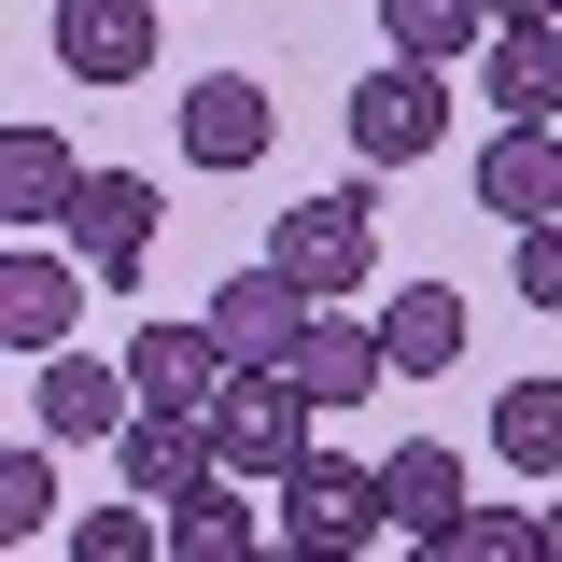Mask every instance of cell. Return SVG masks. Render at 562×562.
Masks as SVG:
<instances>
[{
    "mask_svg": "<svg viewBox=\"0 0 562 562\" xmlns=\"http://www.w3.org/2000/svg\"><path fill=\"white\" fill-rule=\"evenodd\" d=\"M310 422H324V394L295 380V366H239L225 394H211V436H225V479L281 492L295 464H310Z\"/></svg>",
    "mask_w": 562,
    "mask_h": 562,
    "instance_id": "obj_1",
    "label": "cell"
},
{
    "mask_svg": "<svg viewBox=\"0 0 562 562\" xmlns=\"http://www.w3.org/2000/svg\"><path fill=\"white\" fill-rule=\"evenodd\" d=\"M268 254L310 281V295H366V281H380V169H351V183H324V198H295V211L268 225Z\"/></svg>",
    "mask_w": 562,
    "mask_h": 562,
    "instance_id": "obj_2",
    "label": "cell"
},
{
    "mask_svg": "<svg viewBox=\"0 0 562 562\" xmlns=\"http://www.w3.org/2000/svg\"><path fill=\"white\" fill-rule=\"evenodd\" d=\"M338 127H351V169H422V155L450 140V70L436 57H380L338 99Z\"/></svg>",
    "mask_w": 562,
    "mask_h": 562,
    "instance_id": "obj_3",
    "label": "cell"
},
{
    "mask_svg": "<svg viewBox=\"0 0 562 562\" xmlns=\"http://www.w3.org/2000/svg\"><path fill=\"white\" fill-rule=\"evenodd\" d=\"M268 506H281V549H310V562L380 549V535H394V506H380V464H338V450H310V464H295Z\"/></svg>",
    "mask_w": 562,
    "mask_h": 562,
    "instance_id": "obj_4",
    "label": "cell"
},
{
    "mask_svg": "<svg viewBox=\"0 0 562 562\" xmlns=\"http://www.w3.org/2000/svg\"><path fill=\"white\" fill-rule=\"evenodd\" d=\"M169 140H183V169H268L281 155V99L254 70H198L183 113H169Z\"/></svg>",
    "mask_w": 562,
    "mask_h": 562,
    "instance_id": "obj_5",
    "label": "cell"
},
{
    "mask_svg": "<svg viewBox=\"0 0 562 562\" xmlns=\"http://www.w3.org/2000/svg\"><path fill=\"white\" fill-rule=\"evenodd\" d=\"M464 70H479L492 127H562V14H492V43Z\"/></svg>",
    "mask_w": 562,
    "mask_h": 562,
    "instance_id": "obj_6",
    "label": "cell"
},
{
    "mask_svg": "<svg viewBox=\"0 0 562 562\" xmlns=\"http://www.w3.org/2000/svg\"><path fill=\"white\" fill-rule=\"evenodd\" d=\"M29 422H43V436H57V450H85V436H127L140 422V380L127 366H99V351H43V366H29Z\"/></svg>",
    "mask_w": 562,
    "mask_h": 562,
    "instance_id": "obj_7",
    "label": "cell"
},
{
    "mask_svg": "<svg viewBox=\"0 0 562 562\" xmlns=\"http://www.w3.org/2000/svg\"><path fill=\"white\" fill-rule=\"evenodd\" d=\"M85 295H99V268H85V254L14 239V254H0V351H29V366H43V351L70 338V310H85Z\"/></svg>",
    "mask_w": 562,
    "mask_h": 562,
    "instance_id": "obj_8",
    "label": "cell"
},
{
    "mask_svg": "<svg viewBox=\"0 0 562 562\" xmlns=\"http://www.w3.org/2000/svg\"><path fill=\"white\" fill-rule=\"evenodd\" d=\"M155 211H169V198H155V169H85V198H70L57 239H70L99 281H140V254H155Z\"/></svg>",
    "mask_w": 562,
    "mask_h": 562,
    "instance_id": "obj_9",
    "label": "cell"
},
{
    "mask_svg": "<svg viewBox=\"0 0 562 562\" xmlns=\"http://www.w3.org/2000/svg\"><path fill=\"white\" fill-rule=\"evenodd\" d=\"M310 310H324V295H310V281H295V268L268 254V268H239L225 295H211V338L239 351V366H295V338H310Z\"/></svg>",
    "mask_w": 562,
    "mask_h": 562,
    "instance_id": "obj_10",
    "label": "cell"
},
{
    "mask_svg": "<svg viewBox=\"0 0 562 562\" xmlns=\"http://www.w3.org/2000/svg\"><path fill=\"white\" fill-rule=\"evenodd\" d=\"M57 57L70 85H140L169 57V29H155V0H57Z\"/></svg>",
    "mask_w": 562,
    "mask_h": 562,
    "instance_id": "obj_11",
    "label": "cell"
},
{
    "mask_svg": "<svg viewBox=\"0 0 562 562\" xmlns=\"http://www.w3.org/2000/svg\"><path fill=\"white\" fill-rule=\"evenodd\" d=\"M127 380H140V408H211V394L239 380V351L211 338V310H198V324H169V310H155V324L127 338Z\"/></svg>",
    "mask_w": 562,
    "mask_h": 562,
    "instance_id": "obj_12",
    "label": "cell"
},
{
    "mask_svg": "<svg viewBox=\"0 0 562 562\" xmlns=\"http://www.w3.org/2000/svg\"><path fill=\"white\" fill-rule=\"evenodd\" d=\"M113 464H127V492L183 506L198 479H225V436H211V408H140L127 436H113Z\"/></svg>",
    "mask_w": 562,
    "mask_h": 562,
    "instance_id": "obj_13",
    "label": "cell"
},
{
    "mask_svg": "<svg viewBox=\"0 0 562 562\" xmlns=\"http://www.w3.org/2000/svg\"><path fill=\"white\" fill-rule=\"evenodd\" d=\"M464 183H479V211L506 225V239H520V225H549V211H562V127H492Z\"/></svg>",
    "mask_w": 562,
    "mask_h": 562,
    "instance_id": "obj_14",
    "label": "cell"
},
{
    "mask_svg": "<svg viewBox=\"0 0 562 562\" xmlns=\"http://www.w3.org/2000/svg\"><path fill=\"white\" fill-rule=\"evenodd\" d=\"M295 380H310L324 408H366V394L394 380V351H380V310H338V295H324V310H310V338H295Z\"/></svg>",
    "mask_w": 562,
    "mask_h": 562,
    "instance_id": "obj_15",
    "label": "cell"
},
{
    "mask_svg": "<svg viewBox=\"0 0 562 562\" xmlns=\"http://www.w3.org/2000/svg\"><path fill=\"white\" fill-rule=\"evenodd\" d=\"M70 198H85V155L57 127H0V211H14V239L70 225Z\"/></svg>",
    "mask_w": 562,
    "mask_h": 562,
    "instance_id": "obj_16",
    "label": "cell"
},
{
    "mask_svg": "<svg viewBox=\"0 0 562 562\" xmlns=\"http://www.w3.org/2000/svg\"><path fill=\"white\" fill-rule=\"evenodd\" d=\"M380 351H394V380H450L464 366V295L450 281H394L380 295Z\"/></svg>",
    "mask_w": 562,
    "mask_h": 562,
    "instance_id": "obj_17",
    "label": "cell"
},
{
    "mask_svg": "<svg viewBox=\"0 0 562 562\" xmlns=\"http://www.w3.org/2000/svg\"><path fill=\"white\" fill-rule=\"evenodd\" d=\"M380 506H394V535H408V549H436V535L464 520V450H436V436L380 450Z\"/></svg>",
    "mask_w": 562,
    "mask_h": 562,
    "instance_id": "obj_18",
    "label": "cell"
},
{
    "mask_svg": "<svg viewBox=\"0 0 562 562\" xmlns=\"http://www.w3.org/2000/svg\"><path fill=\"white\" fill-rule=\"evenodd\" d=\"M268 549V520H254V479H198L169 506V562H254Z\"/></svg>",
    "mask_w": 562,
    "mask_h": 562,
    "instance_id": "obj_19",
    "label": "cell"
},
{
    "mask_svg": "<svg viewBox=\"0 0 562 562\" xmlns=\"http://www.w3.org/2000/svg\"><path fill=\"white\" fill-rule=\"evenodd\" d=\"M492 464L506 479H562V380H506L492 394Z\"/></svg>",
    "mask_w": 562,
    "mask_h": 562,
    "instance_id": "obj_20",
    "label": "cell"
},
{
    "mask_svg": "<svg viewBox=\"0 0 562 562\" xmlns=\"http://www.w3.org/2000/svg\"><path fill=\"white\" fill-rule=\"evenodd\" d=\"M380 43L394 57H436V70H464L492 43V0H380Z\"/></svg>",
    "mask_w": 562,
    "mask_h": 562,
    "instance_id": "obj_21",
    "label": "cell"
},
{
    "mask_svg": "<svg viewBox=\"0 0 562 562\" xmlns=\"http://www.w3.org/2000/svg\"><path fill=\"white\" fill-rule=\"evenodd\" d=\"M43 535H70L57 520V436H14L0 450V549H43Z\"/></svg>",
    "mask_w": 562,
    "mask_h": 562,
    "instance_id": "obj_22",
    "label": "cell"
},
{
    "mask_svg": "<svg viewBox=\"0 0 562 562\" xmlns=\"http://www.w3.org/2000/svg\"><path fill=\"white\" fill-rule=\"evenodd\" d=\"M70 549H85V562H169V506H155V492L85 506V520H70Z\"/></svg>",
    "mask_w": 562,
    "mask_h": 562,
    "instance_id": "obj_23",
    "label": "cell"
},
{
    "mask_svg": "<svg viewBox=\"0 0 562 562\" xmlns=\"http://www.w3.org/2000/svg\"><path fill=\"white\" fill-rule=\"evenodd\" d=\"M535 549H549V520H520V506H464L436 535V562H535Z\"/></svg>",
    "mask_w": 562,
    "mask_h": 562,
    "instance_id": "obj_24",
    "label": "cell"
},
{
    "mask_svg": "<svg viewBox=\"0 0 562 562\" xmlns=\"http://www.w3.org/2000/svg\"><path fill=\"white\" fill-rule=\"evenodd\" d=\"M506 281H520L535 310H562V211H549V225H520V268H506Z\"/></svg>",
    "mask_w": 562,
    "mask_h": 562,
    "instance_id": "obj_25",
    "label": "cell"
},
{
    "mask_svg": "<svg viewBox=\"0 0 562 562\" xmlns=\"http://www.w3.org/2000/svg\"><path fill=\"white\" fill-rule=\"evenodd\" d=\"M492 14H562V0H492Z\"/></svg>",
    "mask_w": 562,
    "mask_h": 562,
    "instance_id": "obj_26",
    "label": "cell"
},
{
    "mask_svg": "<svg viewBox=\"0 0 562 562\" xmlns=\"http://www.w3.org/2000/svg\"><path fill=\"white\" fill-rule=\"evenodd\" d=\"M535 520H549V562H562V506H535Z\"/></svg>",
    "mask_w": 562,
    "mask_h": 562,
    "instance_id": "obj_27",
    "label": "cell"
}]
</instances>
